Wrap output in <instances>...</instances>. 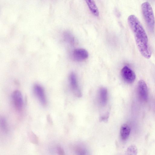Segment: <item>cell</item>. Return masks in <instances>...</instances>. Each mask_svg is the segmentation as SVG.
Instances as JSON below:
<instances>
[{"mask_svg": "<svg viewBox=\"0 0 155 155\" xmlns=\"http://www.w3.org/2000/svg\"><path fill=\"white\" fill-rule=\"evenodd\" d=\"M127 152L128 154L135 155L137 154V149L135 145H131L128 148Z\"/></svg>", "mask_w": 155, "mask_h": 155, "instance_id": "14", "label": "cell"}, {"mask_svg": "<svg viewBox=\"0 0 155 155\" xmlns=\"http://www.w3.org/2000/svg\"><path fill=\"white\" fill-rule=\"evenodd\" d=\"M47 120L48 122L51 124H52V120L50 114H48L47 117Z\"/></svg>", "mask_w": 155, "mask_h": 155, "instance_id": "16", "label": "cell"}, {"mask_svg": "<svg viewBox=\"0 0 155 155\" xmlns=\"http://www.w3.org/2000/svg\"><path fill=\"white\" fill-rule=\"evenodd\" d=\"M28 136L30 141L32 143L37 144L38 142V138L37 136L32 131L28 133Z\"/></svg>", "mask_w": 155, "mask_h": 155, "instance_id": "12", "label": "cell"}, {"mask_svg": "<svg viewBox=\"0 0 155 155\" xmlns=\"http://www.w3.org/2000/svg\"><path fill=\"white\" fill-rule=\"evenodd\" d=\"M12 98L16 109L18 111H21L23 107V101L21 92L18 90L14 91L12 93Z\"/></svg>", "mask_w": 155, "mask_h": 155, "instance_id": "6", "label": "cell"}, {"mask_svg": "<svg viewBox=\"0 0 155 155\" xmlns=\"http://www.w3.org/2000/svg\"><path fill=\"white\" fill-rule=\"evenodd\" d=\"M57 151L58 154L60 155L64 154V152L63 149L60 147H58L57 148Z\"/></svg>", "mask_w": 155, "mask_h": 155, "instance_id": "15", "label": "cell"}, {"mask_svg": "<svg viewBox=\"0 0 155 155\" xmlns=\"http://www.w3.org/2000/svg\"><path fill=\"white\" fill-rule=\"evenodd\" d=\"M137 93L141 100L143 101H147L148 98L147 87L146 83L143 80H140L138 83Z\"/></svg>", "mask_w": 155, "mask_h": 155, "instance_id": "4", "label": "cell"}, {"mask_svg": "<svg viewBox=\"0 0 155 155\" xmlns=\"http://www.w3.org/2000/svg\"><path fill=\"white\" fill-rule=\"evenodd\" d=\"M73 59L76 61H81L86 59L88 57V52L83 48L75 49L73 53Z\"/></svg>", "mask_w": 155, "mask_h": 155, "instance_id": "8", "label": "cell"}, {"mask_svg": "<svg viewBox=\"0 0 155 155\" xmlns=\"http://www.w3.org/2000/svg\"><path fill=\"white\" fill-rule=\"evenodd\" d=\"M0 125L1 129L5 133H8V127L6 119L2 117L0 120Z\"/></svg>", "mask_w": 155, "mask_h": 155, "instance_id": "13", "label": "cell"}, {"mask_svg": "<svg viewBox=\"0 0 155 155\" xmlns=\"http://www.w3.org/2000/svg\"><path fill=\"white\" fill-rule=\"evenodd\" d=\"M121 74L124 81L128 84L133 83L136 79L135 73L127 66H125L122 68Z\"/></svg>", "mask_w": 155, "mask_h": 155, "instance_id": "3", "label": "cell"}, {"mask_svg": "<svg viewBox=\"0 0 155 155\" xmlns=\"http://www.w3.org/2000/svg\"><path fill=\"white\" fill-rule=\"evenodd\" d=\"M142 13L146 24L149 29L153 31L154 29L155 21L152 8L147 2L143 3L141 5Z\"/></svg>", "mask_w": 155, "mask_h": 155, "instance_id": "2", "label": "cell"}, {"mask_svg": "<svg viewBox=\"0 0 155 155\" xmlns=\"http://www.w3.org/2000/svg\"><path fill=\"white\" fill-rule=\"evenodd\" d=\"M130 127L128 124H124L121 125L120 133L122 139L125 140L128 138L130 134Z\"/></svg>", "mask_w": 155, "mask_h": 155, "instance_id": "9", "label": "cell"}, {"mask_svg": "<svg viewBox=\"0 0 155 155\" xmlns=\"http://www.w3.org/2000/svg\"><path fill=\"white\" fill-rule=\"evenodd\" d=\"M69 81L71 88L75 95L78 97L81 96V93L79 88L77 78L73 72L71 73L69 76Z\"/></svg>", "mask_w": 155, "mask_h": 155, "instance_id": "7", "label": "cell"}, {"mask_svg": "<svg viewBox=\"0 0 155 155\" xmlns=\"http://www.w3.org/2000/svg\"><path fill=\"white\" fill-rule=\"evenodd\" d=\"M127 21L134 35L139 51L144 58L149 59L152 52L147 35L143 26L137 18L134 15H130L128 17Z\"/></svg>", "mask_w": 155, "mask_h": 155, "instance_id": "1", "label": "cell"}, {"mask_svg": "<svg viewBox=\"0 0 155 155\" xmlns=\"http://www.w3.org/2000/svg\"><path fill=\"white\" fill-rule=\"evenodd\" d=\"M91 12L94 15L98 17L99 12L97 7L93 0H85Z\"/></svg>", "mask_w": 155, "mask_h": 155, "instance_id": "11", "label": "cell"}, {"mask_svg": "<svg viewBox=\"0 0 155 155\" xmlns=\"http://www.w3.org/2000/svg\"><path fill=\"white\" fill-rule=\"evenodd\" d=\"M99 99L100 103L102 106H105L107 100V91L105 87L101 88L99 91Z\"/></svg>", "mask_w": 155, "mask_h": 155, "instance_id": "10", "label": "cell"}, {"mask_svg": "<svg viewBox=\"0 0 155 155\" xmlns=\"http://www.w3.org/2000/svg\"><path fill=\"white\" fill-rule=\"evenodd\" d=\"M33 90L41 104L44 106H45L47 104V101L43 87L38 84H35L34 86Z\"/></svg>", "mask_w": 155, "mask_h": 155, "instance_id": "5", "label": "cell"}]
</instances>
